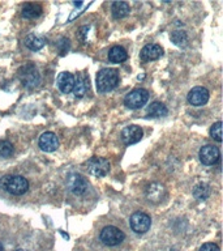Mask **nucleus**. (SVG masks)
<instances>
[{
  "mask_svg": "<svg viewBox=\"0 0 223 251\" xmlns=\"http://www.w3.org/2000/svg\"><path fill=\"white\" fill-rule=\"evenodd\" d=\"M0 187L11 195H23L29 190V180L22 176H4L0 179Z\"/></svg>",
  "mask_w": 223,
  "mask_h": 251,
  "instance_id": "f257e3e1",
  "label": "nucleus"
},
{
  "mask_svg": "<svg viewBox=\"0 0 223 251\" xmlns=\"http://www.w3.org/2000/svg\"><path fill=\"white\" fill-rule=\"evenodd\" d=\"M97 89L101 93H107L115 89L119 84V72L113 68H103L97 74Z\"/></svg>",
  "mask_w": 223,
  "mask_h": 251,
  "instance_id": "f03ea898",
  "label": "nucleus"
},
{
  "mask_svg": "<svg viewBox=\"0 0 223 251\" xmlns=\"http://www.w3.org/2000/svg\"><path fill=\"white\" fill-rule=\"evenodd\" d=\"M19 77L22 82V85L27 89H34L41 84V76L38 70L33 64H26L22 68H20Z\"/></svg>",
  "mask_w": 223,
  "mask_h": 251,
  "instance_id": "7ed1b4c3",
  "label": "nucleus"
},
{
  "mask_svg": "<svg viewBox=\"0 0 223 251\" xmlns=\"http://www.w3.org/2000/svg\"><path fill=\"white\" fill-rule=\"evenodd\" d=\"M85 168L89 174L97 178H102L109 174L110 162L102 157H91L85 162Z\"/></svg>",
  "mask_w": 223,
  "mask_h": 251,
  "instance_id": "20e7f679",
  "label": "nucleus"
},
{
  "mask_svg": "<svg viewBox=\"0 0 223 251\" xmlns=\"http://www.w3.org/2000/svg\"><path fill=\"white\" fill-rule=\"evenodd\" d=\"M149 100V92L146 89L138 88V89H133L132 92H129L124 98V105L128 109L136 110L140 109L148 102Z\"/></svg>",
  "mask_w": 223,
  "mask_h": 251,
  "instance_id": "39448f33",
  "label": "nucleus"
},
{
  "mask_svg": "<svg viewBox=\"0 0 223 251\" xmlns=\"http://www.w3.org/2000/svg\"><path fill=\"white\" fill-rule=\"evenodd\" d=\"M99 237H101V241L105 243L106 246H117L124 241L125 234L119 227L109 225V226L102 229Z\"/></svg>",
  "mask_w": 223,
  "mask_h": 251,
  "instance_id": "423d86ee",
  "label": "nucleus"
},
{
  "mask_svg": "<svg viewBox=\"0 0 223 251\" xmlns=\"http://www.w3.org/2000/svg\"><path fill=\"white\" fill-rule=\"evenodd\" d=\"M129 223H131L132 230L134 233H137V234H144L152 226V219H150V216L144 213V212H136V213H133L131 216Z\"/></svg>",
  "mask_w": 223,
  "mask_h": 251,
  "instance_id": "0eeeda50",
  "label": "nucleus"
},
{
  "mask_svg": "<svg viewBox=\"0 0 223 251\" xmlns=\"http://www.w3.org/2000/svg\"><path fill=\"white\" fill-rule=\"evenodd\" d=\"M67 186L69 188V191L74 195H82L88 190V182L81 174L78 173H70L67 176Z\"/></svg>",
  "mask_w": 223,
  "mask_h": 251,
  "instance_id": "6e6552de",
  "label": "nucleus"
},
{
  "mask_svg": "<svg viewBox=\"0 0 223 251\" xmlns=\"http://www.w3.org/2000/svg\"><path fill=\"white\" fill-rule=\"evenodd\" d=\"M200 161L202 162L203 165L206 166H211V165H215L221 158V152L219 149L214 145H205L202 148L200 149Z\"/></svg>",
  "mask_w": 223,
  "mask_h": 251,
  "instance_id": "1a4fd4ad",
  "label": "nucleus"
},
{
  "mask_svg": "<svg viewBox=\"0 0 223 251\" xmlns=\"http://www.w3.org/2000/svg\"><path fill=\"white\" fill-rule=\"evenodd\" d=\"M209 97H210V94H209V90L206 88H203V86H195L193 89L189 90V93H188V102L191 103L192 106H203L209 101Z\"/></svg>",
  "mask_w": 223,
  "mask_h": 251,
  "instance_id": "9d476101",
  "label": "nucleus"
},
{
  "mask_svg": "<svg viewBox=\"0 0 223 251\" xmlns=\"http://www.w3.org/2000/svg\"><path fill=\"white\" fill-rule=\"evenodd\" d=\"M142 135H144V132H142V128H141L140 126H128V127H125L121 131V141L125 145L136 144V143H138L142 139Z\"/></svg>",
  "mask_w": 223,
  "mask_h": 251,
  "instance_id": "9b49d317",
  "label": "nucleus"
},
{
  "mask_svg": "<svg viewBox=\"0 0 223 251\" xmlns=\"http://www.w3.org/2000/svg\"><path fill=\"white\" fill-rule=\"evenodd\" d=\"M145 195H146V199L149 201H152V203H159V201L163 200L164 196H166V188H164L163 184L153 182L145 190Z\"/></svg>",
  "mask_w": 223,
  "mask_h": 251,
  "instance_id": "f8f14e48",
  "label": "nucleus"
},
{
  "mask_svg": "<svg viewBox=\"0 0 223 251\" xmlns=\"http://www.w3.org/2000/svg\"><path fill=\"white\" fill-rule=\"evenodd\" d=\"M39 148L43 152H55L59 147V139L54 132H45L39 137Z\"/></svg>",
  "mask_w": 223,
  "mask_h": 251,
  "instance_id": "ddd939ff",
  "label": "nucleus"
},
{
  "mask_svg": "<svg viewBox=\"0 0 223 251\" xmlns=\"http://www.w3.org/2000/svg\"><path fill=\"white\" fill-rule=\"evenodd\" d=\"M163 55V49L159 45L156 43H150L146 46L142 47V50L140 52V56L145 62H150V60H156Z\"/></svg>",
  "mask_w": 223,
  "mask_h": 251,
  "instance_id": "4468645a",
  "label": "nucleus"
},
{
  "mask_svg": "<svg viewBox=\"0 0 223 251\" xmlns=\"http://www.w3.org/2000/svg\"><path fill=\"white\" fill-rule=\"evenodd\" d=\"M74 76L70 72H62L58 76V88L64 94L70 93L74 86Z\"/></svg>",
  "mask_w": 223,
  "mask_h": 251,
  "instance_id": "2eb2a0df",
  "label": "nucleus"
},
{
  "mask_svg": "<svg viewBox=\"0 0 223 251\" xmlns=\"http://www.w3.org/2000/svg\"><path fill=\"white\" fill-rule=\"evenodd\" d=\"M89 90V78L86 77L85 75H80L77 80H74L73 86V94L74 97L82 98L86 94V92Z\"/></svg>",
  "mask_w": 223,
  "mask_h": 251,
  "instance_id": "dca6fc26",
  "label": "nucleus"
},
{
  "mask_svg": "<svg viewBox=\"0 0 223 251\" xmlns=\"http://www.w3.org/2000/svg\"><path fill=\"white\" fill-rule=\"evenodd\" d=\"M46 38L43 35L38 34H29L25 38V46L31 51L41 50L45 45H46Z\"/></svg>",
  "mask_w": 223,
  "mask_h": 251,
  "instance_id": "f3484780",
  "label": "nucleus"
},
{
  "mask_svg": "<svg viewBox=\"0 0 223 251\" xmlns=\"http://www.w3.org/2000/svg\"><path fill=\"white\" fill-rule=\"evenodd\" d=\"M128 59V54H127V51L125 49H123L121 46H113L110 49L109 51V60L111 63H123L125 62Z\"/></svg>",
  "mask_w": 223,
  "mask_h": 251,
  "instance_id": "a211bd4d",
  "label": "nucleus"
},
{
  "mask_svg": "<svg viewBox=\"0 0 223 251\" xmlns=\"http://www.w3.org/2000/svg\"><path fill=\"white\" fill-rule=\"evenodd\" d=\"M148 114L153 118H160L166 117L168 114V109L166 107V105H163L162 102L154 101L152 102L148 107Z\"/></svg>",
  "mask_w": 223,
  "mask_h": 251,
  "instance_id": "6ab92c4d",
  "label": "nucleus"
},
{
  "mask_svg": "<svg viewBox=\"0 0 223 251\" xmlns=\"http://www.w3.org/2000/svg\"><path fill=\"white\" fill-rule=\"evenodd\" d=\"M111 11H112V16L115 19H123V17L129 15L131 7L125 1H115V3H112Z\"/></svg>",
  "mask_w": 223,
  "mask_h": 251,
  "instance_id": "aec40b11",
  "label": "nucleus"
},
{
  "mask_svg": "<svg viewBox=\"0 0 223 251\" xmlns=\"http://www.w3.org/2000/svg\"><path fill=\"white\" fill-rule=\"evenodd\" d=\"M42 13V7L39 4L27 3L22 7V17L25 19H37Z\"/></svg>",
  "mask_w": 223,
  "mask_h": 251,
  "instance_id": "412c9836",
  "label": "nucleus"
},
{
  "mask_svg": "<svg viewBox=\"0 0 223 251\" xmlns=\"http://www.w3.org/2000/svg\"><path fill=\"white\" fill-rule=\"evenodd\" d=\"M193 196L197 200H206L210 196V186L207 183L196 184L193 188Z\"/></svg>",
  "mask_w": 223,
  "mask_h": 251,
  "instance_id": "4be33fe9",
  "label": "nucleus"
},
{
  "mask_svg": "<svg viewBox=\"0 0 223 251\" xmlns=\"http://www.w3.org/2000/svg\"><path fill=\"white\" fill-rule=\"evenodd\" d=\"M171 41L175 43L176 46L184 47L187 46L188 43V35L185 31L181 30H175L171 33Z\"/></svg>",
  "mask_w": 223,
  "mask_h": 251,
  "instance_id": "5701e85b",
  "label": "nucleus"
},
{
  "mask_svg": "<svg viewBox=\"0 0 223 251\" xmlns=\"http://www.w3.org/2000/svg\"><path fill=\"white\" fill-rule=\"evenodd\" d=\"M210 136L218 143H222V122H217L210 128Z\"/></svg>",
  "mask_w": 223,
  "mask_h": 251,
  "instance_id": "b1692460",
  "label": "nucleus"
},
{
  "mask_svg": "<svg viewBox=\"0 0 223 251\" xmlns=\"http://www.w3.org/2000/svg\"><path fill=\"white\" fill-rule=\"evenodd\" d=\"M13 153V145L11 141L1 140L0 141V156L1 157H9Z\"/></svg>",
  "mask_w": 223,
  "mask_h": 251,
  "instance_id": "393cba45",
  "label": "nucleus"
},
{
  "mask_svg": "<svg viewBox=\"0 0 223 251\" xmlns=\"http://www.w3.org/2000/svg\"><path fill=\"white\" fill-rule=\"evenodd\" d=\"M200 251H221L219 250V247L213 242H207L203 243L202 246L200 247Z\"/></svg>",
  "mask_w": 223,
  "mask_h": 251,
  "instance_id": "a878e982",
  "label": "nucleus"
},
{
  "mask_svg": "<svg viewBox=\"0 0 223 251\" xmlns=\"http://www.w3.org/2000/svg\"><path fill=\"white\" fill-rule=\"evenodd\" d=\"M73 5H76V7H81L82 3H81V1H78V3H77V1H73Z\"/></svg>",
  "mask_w": 223,
  "mask_h": 251,
  "instance_id": "bb28decb",
  "label": "nucleus"
},
{
  "mask_svg": "<svg viewBox=\"0 0 223 251\" xmlns=\"http://www.w3.org/2000/svg\"><path fill=\"white\" fill-rule=\"evenodd\" d=\"M0 251H4V247H3V245H1V243H0Z\"/></svg>",
  "mask_w": 223,
  "mask_h": 251,
  "instance_id": "cd10ccee",
  "label": "nucleus"
},
{
  "mask_svg": "<svg viewBox=\"0 0 223 251\" xmlns=\"http://www.w3.org/2000/svg\"><path fill=\"white\" fill-rule=\"evenodd\" d=\"M15 251H23V250H21V249H19V250H15Z\"/></svg>",
  "mask_w": 223,
  "mask_h": 251,
  "instance_id": "c85d7f7f",
  "label": "nucleus"
}]
</instances>
